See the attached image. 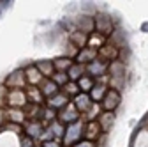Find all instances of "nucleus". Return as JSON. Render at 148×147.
Masks as SVG:
<instances>
[{"label":"nucleus","mask_w":148,"mask_h":147,"mask_svg":"<svg viewBox=\"0 0 148 147\" xmlns=\"http://www.w3.org/2000/svg\"><path fill=\"white\" fill-rule=\"evenodd\" d=\"M39 89H41V92H42L44 99H49V98H53L55 94H58V92H60V87L55 83L51 78H44L42 83L39 85Z\"/></svg>","instance_id":"dca6fc26"},{"label":"nucleus","mask_w":148,"mask_h":147,"mask_svg":"<svg viewBox=\"0 0 148 147\" xmlns=\"http://www.w3.org/2000/svg\"><path fill=\"white\" fill-rule=\"evenodd\" d=\"M74 147H97L94 142H88V140H83V142H79L78 145H74Z\"/></svg>","instance_id":"7c9ffc66"},{"label":"nucleus","mask_w":148,"mask_h":147,"mask_svg":"<svg viewBox=\"0 0 148 147\" xmlns=\"http://www.w3.org/2000/svg\"><path fill=\"white\" fill-rule=\"evenodd\" d=\"M42 147H64L62 140H46V142H41Z\"/></svg>","instance_id":"c756f323"},{"label":"nucleus","mask_w":148,"mask_h":147,"mask_svg":"<svg viewBox=\"0 0 148 147\" xmlns=\"http://www.w3.org/2000/svg\"><path fill=\"white\" fill-rule=\"evenodd\" d=\"M101 133H102V128L97 121L94 122H85V140L88 142H95L101 138Z\"/></svg>","instance_id":"4468645a"},{"label":"nucleus","mask_w":148,"mask_h":147,"mask_svg":"<svg viewBox=\"0 0 148 147\" xmlns=\"http://www.w3.org/2000/svg\"><path fill=\"white\" fill-rule=\"evenodd\" d=\"M99 59L111 64V62H115L118 59V48H115L113 44H106L99 50Z\"/></svg>","instance_id":"f3484780"},{"label":"nucleus","mask_w":148,"mask_h":147,"mask_svg":"<svg viewBox=\"0 0 148 147\" xmlns=\"http://www.w3.org/2000/svg\"><path fill=\"white\" fill-rule=\"evenodd\" d=\"M46 130L51 133L53 138H57V140H62L64 135H65V126H64L58 119H57V121H53L49 126H46Z\"/></svg>","instance_id":"aec40b11"},{"label":"nucleus","mask_w":148,"mask_h":147,"mask_svg":"<svg viewBox=\"0 0 148 147\" xmlns=\"http://www.w3.org/2000/svg\"><path fill=\"white\" fill-rule=\"evenodd\" d=\"M99 59V50H94V48H83V50H79V53H78V57H76V60L74 62H79V64H85V66H88V64H92L94 60H97Z\"/></svg>","instance_id":"f8f14e48"},{"label":"nucleus","mask_w":148,"mask_h":147,"mask_svg":"<svg viewBox=\"0 0 148 147\" xmlns=\"http://www.w3.org/2000/svg\"><path fill=\"white\" fill-rule=\"evenodd\" d=\"M57 119L64 124V126H69V124H74V122H78L81 119V114L78 112V108L74 106V103L71 101L64 110H60V112L57 114Z\"/></svg>","instance_id":"20e7f679"},{"label":"nucleus","mask_w":148,"mask_h":147,"mask_svg":"<svg viewBox=\"0 0 148 147\" xmlns=\"http://www.w3.org/2000/svg\"><path fill=\"white\" fill-rule=\"evenodd\" d=\"M72 64H74V60H72V59H69V57H65V55H60V57L53 59L55 71H64V73H67V71H69V67H71Z\"/></svg>","instance_id":"393cba45"},{"label":"nucleus","mask_w":148,"mask_h":147,"mask_svg":"<svg viewBox=\"0 0 148 147\" xmlns=\"http://www.w3.org/2000/svg\"><path fill=\"white\" fill-rule=\"evenodd\" d=\"M72 99L69 98V96H65L64 92H62V90H60V92L58 94H55L53 98H49V99H46V106L48 108H51V110H55V112H60V110H64L69 103H71Z\"/></svg>","instance_id":"9d476101"},{"label":"nucleus","mask_w":148,"mask_h":147,"mask_svg":"<svg viewBox=\"0 0 148 147\" xmlns=\"http://www.w3.org/2000/svg\"><path fill=\"white\" fill-rule=\"evenodd\" d=\"M72 103H74V106L78 108V112H79L81 115H85V114L88 112V110L92 108V105H94V101H92L90 94H85V92L78 94L76 98L72 99Z\"/></svg>","instance_id":"ddd939ff"},{"label":"nucleus","mask_w":148,"mask_h":147,"mask_svg":"<svg viewBox=\"0 0 148 147\" xmlns=\"http://www.w3.org/2000/svg\"><path fill=\"white\" fill-rule=\"evenodd\" d=\"M95 78H92V76H88V75H85L79 82H78V85H79V89H81V92H85V94H90L92 92V89L95 87Z\"/></svg>","instance_id":"a878e982"},{"label":"nucleus","mask_w":148,"mask_h":147,"mask_svg":"<svg viewBox=\"0 0 148 147\" xmlns=\"http://www.w3.org/2000/svg\"><path fill=\"white\" fill-rule=\"evenodd\" d=\"M35 147H42V145H41V144H37V145H35Z\"/></svg>","instance_id":"2f4dec72"},{"label":"nucleus","mask_w":148,"mask_h":147,"mask_svg":"<svg viewBox=\"0 0 148 147\" xmlns=\"http://www.w3.org/2000/svg\"><path fill=\"white\" fill-rule=\"evenodd\" d=\"M120 101H122V98H120L118 89H109L108 94L102 99V103H101V106H102L104 112H115L118 108V105H120Z\"/></svg>","instance_id":"423d86ee"},{"label":"nucleus","mask_w":148,"mask_h":147,"mask_svg":"<svg viewBox=\"0 0 148 147\" xmlns=\"http://www.w3.org/2000/svg\"><path fill=\"white\" fill-rule=\"evenodd\" d=\"M5 105L7 108H27L28 99L25 89H16V90H7L5 92Z\"/></svg>","instance_id":"7ed1b4c3"},{"label":"nucleus","mask_w":148,"mask_h":147,"mask_svg":"<svg viewBox=\"0 0 148 147\" xmlns=\"http://www.w3.org/2000/svg\"><path fill=\"white\" fill-rule=\"evenodd\" d=\"M97 122L102 128V133H108L111 130V126H113V122H115V112H102L101 117L97 119Z\"/></svg>","instance_id":"412c9836"},{"label":"nucleus","mask_w":148,"mask_h":147,"mask_svg":"<svg viewBox=\"0 0 148 147\" xmlns=\"http://www.w3.org/2000/svg\"><path fill=\"white\" fill-rule=\"evenodd\" d=\"M44 130H46V126H44L39 119L27 121V122L23 124V131H25V135H27V137H30V138H34V140H37V138L41 140V137H42Z\"/></svg>","instance_id":"0eeeda50"},{"label":"nucleus","mask_w":148,"mask_h":147,"mask_svg":"<svg viewBox=\"0 0 148 147\" xmlns=\"http://www.w3.org/2000/svg\"><path fill=\"white\" fill-rule=\"evenodd\" d=\"M51 80L60 87V90H62V89L71 82V80H69V75H67V73H64V71H55V75L51 76Z\"/></svg>","instance_id":"cd10ccee"},{"label":"nucleus","mask_w":148,"mask_h":147,"mask_svg":"<svg viewBox=\"0 0 148 147\" xmlns=\"http://www.w3.org/2000/svg\"><path fill=\"white\" fill-rule=\"evenodd\" d=\"M95 21V32L102 34L104 37H111V34H113V21H111V18L108 14H95L94 18Z\"/></svg>","instance_id":"39448f33"},{"label":"nucleus","mask_w":148,"mask_h":147,"mask_svg":"<svg viewBox=\"0 0 148 147\" xmlns=\"http://www.w3.org/2000/svg\"><path fill=\"white\" fill-rule=\"evenodd\" d=\"M37 66V69L41 71V75L44 76V78H51L53 75H55V66H53V60H39L35 64Z\"/></svg>","instance_id":"b1692460"},{"label":"nucleus","mask_w":148,"mask_h":147,"mask_svg":"<svg viewBox=\"0 0 148 147\" xmlns=\"http://www.w3.org/2000/svg\"><path fill=\"white\" fill-rule=\"evenodd\" d=\"M69 43H72L78 50H83L88 44V34H85V32H81L78 28H74L72 32H69Z\"/></svg>","instance_id":"2eb2a0df"},{"label":"nucleus","mask_w":148,"mask_h":147,"mask_svg":"<svg viewBox=\"0 0 148 147\" xmlns=\"http://www.w3.org/2000/svg\"><path fill=\"white\" fill-rule=\"evenodd\" d=\"M25 76H27L28 87H39L44 80V76L41 75V71L37 69V66H27L25 67Z\"/></svg>","instance_id":"9b49d317"},{"label":"nucleus","mask_w":148,"mask_h":147,"mask_svg":"<svg viewBox=\"0 0 148 147\" xmlns=\"http://www.w3.org/2000/svg\"><path fill=\"white\" fill-rule=\"evenodd\" d=\"M4 87L7 90H16V89H27L28 83H27V76H25V69H14L11 75L5 76L4 80Z\"/></svg>","instance_id":"f03ea898"},{"label":"nucleus","mask_w":148,"mask_h":147,"mask_svg":"<svg viewBox=\"0 0 148 147\" xmlns=\"http://www.w3.org/2000/svg\"><path fill=\"white\" fill-rule=\"evenodd\" d=\"M62 92L65 94V96H69L71 99H74L78 94H81V89H79V85H78V82H69L64 89H62Z\"/></svg>","instance_id":"bb28decb"},{"label":"nucleus","mask_w":148,"mask_h":147,"mask_svg":"<svg viewBox=\"0 0 148 147\" xmlns=\"http://www.w3.org/2000/svg\"><path fill=\"white\" fill-rule=\"evenodd\" d=\"M67 75H69V80H71V82H79V80L86 75V66H85V64H79V62H74V64L69 67Z\"/></svg>","instance_id":"a211bd4d"},{"label":"nucleus","mask_w":148,"mask_h":147,"mask_svg":"<svg viewBox=\"0 0 148 147\" xmlns=\"http://www.w3.org/2000/svg\"><path fill=\"white\" fill-rule=\"evenodd\" d=\"M35 145H37L35 140L30 138V137H27V135H23V137L20 138V147H35Z\"/></svg>","instance_id":"c85d7f7f"},{"label":"nucleus","mask_w":148,"mask_h":147,"mask_svg":"<svg viewBox=\"0 0 148 147\" xmlns=\"http://www.w3.org/2000/svg\"><path fill=\"white\" fill-rule=\"evenodd\" d=\"M86 46L94 48V50H101L102 46H106V37L102 34H99V32H92L88 35V44Z\"/></svg>","instance_id":"5701e85b"},{"label":"nucleus","mask_w":148,"mask_h":147,"mask_svg":"<svg viewBox=\"0 0 148 147\" xmlns=\"http://www.w3.org/2000/svg\"><path fill=\"white\" fill-rule=\"evenodd\" d=\"M108 69H109V64L104 62V60H101V59H97V60H94L92 64L86 66V75L99 80V78L106 76V71H108Z\"/></svg>","instance_id":"6e6552de"},{"label":"nucleus","mask_w":148,"mask_h":147,"mask_svg":"<svg viewBox=\"0 0 148 147\" xmlns=\"http://www.w3.org/2000/svg\"><path fill=\"white\" fill-rule=\"evenodd\" d=\"M102 112H104V110H102L101 103H94L88 112H86L85 115H81V119H83L85 122H94V121H97V119L101 117V114H102Z\"/></svg>","instance_id":"4be33fe9"},{"label":"nucleus","mask_w":148,"mask_h":147,"mask_svg":"<svg viewBox=\"0 0 148 147\" xmlns=\"http://www.w3.org/2000/svg\"><path fill=\"white\" fill-rule=\"evenodd\" d=\"M27 92V99H28V105H39L42 106V101H44V96L41 92L39 87H27L25 89Z\"/></svg>","instance_id":"6ab92c4d"},{"label":"nucleus","mask_w":148,"mask_h":147,"mask_svg":"<svg viewBox=\"0 0 148 147\" xmlns=\"http://www.w3.org/2000/svg\"><path fill=\"white\" fill-rule=\"evenodd\" d=\"M83 140H85V121L83 119H79L74 124L65 126V135L62 138L64 147H74Z\"/></svg>","instance_id":"f257e3e1"},{"label":"nucleus","mask_w":148,"mask_h":147,"mask_svg":"<svg viewBox=\"0 0 148 147\" xmlns=\"http://www.w3.org/2000/svg\"><path fill=\"white\" fill-rule=\"evenodd\" d=\"M5 121L11 124L23 126L28 121V117L25 114V108H5Z\"/></svg>","instance_id":"1a4fd4ad"}]
</instances>
